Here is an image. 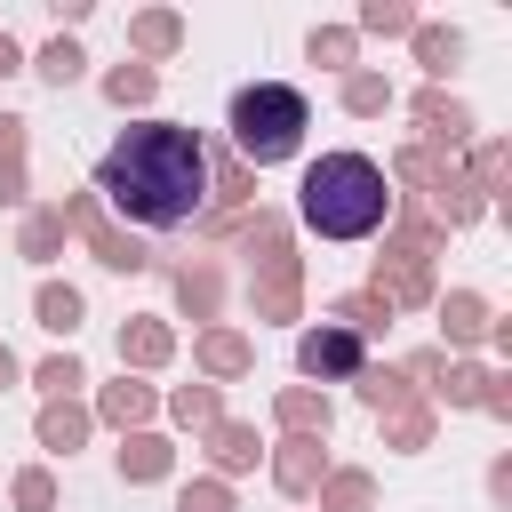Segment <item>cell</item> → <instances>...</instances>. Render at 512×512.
Segmentation results:
<instances>
[{"label":"cell","instance_id":"1","mask_svg":"<svg viewBox=\"0 0 512 512\" xmlns=\"http://www.w3.org/2000/svg\"><path fill=\"white\" fill-rule=\"evenodd\" d=\"M96 192L136 224H184L208 192V144L176 120H136L96 160Z\"/></svg>","mask_w":512,"mask_h":512},{"label":"cell","instance_id":"2","mask_svg":"<svg viewBox=\"0 0 512 512\" xmlns=\"http://www.w3.org/2000/svg\"><path fill=\"white\" fill-rule=\"evenodd\" d=\"M296 208H304V224L320 240H368L392 216V184H384V168L368 152H320L304 168V200Z\"/></svg>","mask_w":512,"mask_h":512},{"label":"cell","instance_id":"3","mask_svg":"<svg viewBox=\"0 0 512 512\" xmlns=\"http://www.w3.org/2000/svg\"><path fill=\"white\" fill-rule=\"evenodd\" d=\"M296 144H304V96H296V88L256 80V88L232 96V152H240V160L272 168V160H288Z\"/></svg>","mask_w":512,"mask_h":512},{"label":"cell","instance_id":"4","mask_svg":"<svg viewBox=\"0 0 512 512\" xmlns=\"http://www.w3.org/2000/svg\"><path fill=\"white\" fill-rule=\"evenodd\" d=\"M72 216H80V232H88V248H96V264H112V272H144V248L136 240H120L88 200H72Z\"/></svg>","mask_w":512,"mask_h":512},{"label":"cell","instance_id":"5","mask_svg":"<svg viewBox=\"0 0 512 512\" xmlns=\"http://www.w3.org/2000/svg\"><path fill=\"white\" fill-rule=\"evenodd\" d=\"M376 288H384V304H392V296H400V304H408V296H424V288H432V264H424V248H400L392 264H376Z\"/></svg>","mask_w":512,"mask_h":512},{"label":"cell","instance_id":"6","mask_svg":"<svg viewBox=\"0 0 512 512\" xmlns=\"http://www.w3.org/2000/svg\"><path fill=\"white\" fill-rule=\"evenodd\" d=\"M312 376H344V368H360V344L344 336V328H320V336H304V352H296Z\"/></svg>","mask_w":512,"mask_h":512},{"label":"cell","instance_id":"7","mask_svg":"<svg viewBox=\"0 0 512 512\" xmlns=\"http://www.w3.org/2000/svg\"><path fill=\"white\" fill-rule=\"evenodd\" d=\"M416 120H424L440 144H464V136H472V112H464V104H448V96H424V104H416Z\"/></svg>","mask_w":512,"mask_h":512},{"label":"cell","instance_id":"8","mask_svg":"<svg viewBox=\"0 0 512 512\" xmlns=\"http://www.w3.org/2000/svg\"><path fill=\"white\" fill-rule=\"evenodd\" d=\"M0 200H24V120H0Z\"/></svg>","mask_w":512,"mask_h":512},{"label":"cell","instance_id":"9","mask_svg":"<svg viewBox=\"0 0 512 512\" xmlns=\"http://www.w3.org/2000/svg\"><path fill=\"white\" fill-rule=\"evenodd\" d=\"M440 320H448V336H456V344L488 336V304H480V296H448V304H440Z\"/></svg>","mask_w":512,"mask_h":512},{"label":"cell","instance_id":"10","mask_svg":"<svg viewBox=\"0 0 512 512\" xmlns=\"http://www.w3.org/2000/svg\"><path fill=\"white\" fill-rule=\"evenodd\" d=\"M120 472H128V480H160V472H168V440H152V432L128 440V448H120Z\"/></svg>","mask_w":512,"mask_h":512},{"label":"cell","instance_id":"11","mask_svg":"<svg viewBox=\"0 0 512 512\" xmlns=\"http://www.w3.org/2000/svg\"><path fill=\"white\" fill-rule=\"evenodd\" d=\"M40 328H56V336H72V328H80V296L48 280V288H40Z\"/></svg>","mask_w":512,"mask_h":512},{"label":"cell","instance_id":"12","mask_svg":"<svg viewBox=\"0 0 512 512\" xmlns=\"http://www.w3.org/2000/svg\"><path fill=\"white\" fill-rule=\"evenodd\" d=\"M120 360H168V328H152V320H136V328H120Z\"/></svg>","mask_w":512,"mask_h":512},{"label":"cell","instance_id":"13","mask_svg":"<svg viewBox=\"0 0 512 512\" xmlns=\"http://www.w3.org/2000/svg\"><path fill=\"white\" fill-rule=\"evenodd\" d=\"M456 48H464V40H456V32H440V24H424V32H416V56H424V72H448V64H456Z\"/></svg>","mask_w":512,"mask_h":512},{"label":"cell","instance_id":"14","mask_svg":"<svg viewBox=\"0 0 512 512\" xmlns=\"http://www.w3.org/2000/svg\"><path fill=\"white\" fill-rule=\"evenodd\" d=\"M80 432H88L80 408H48V416H40V440H48V448H80Z\"/></svg>","mask_w":512,"mask_h":512},{"label":"cell","instance_id":"15","mask_svg":"<svg viewBox=\"0 0 512 512\" xmlns=\"http://www.w3.org/2000/svg\"><path fill=\"white\" fill-rule=\"evenodd\" d=\"M360 24H368V32H416V8H400V0H368Z\"/></svg>","mask_w":512,"mask_h":512},{"label":"cell","instance_id":"16","mask_svg":"<svg viewBox=\"0 0 512 512\" xmlns=\"http://www.w3.org/2000/svg\"><path fill=\"white\" fill-rule=\"evenodd\" d=\"M104 96H112V104H144V96H152V72H144V64H120V72L104 80Z\"/></svg>","mask_w":512,"mask_h":512},{"label":"cell","instance_id":"17","mask_svg":"<svg viewBox=\"0 0 512 512\" xmlns=\"http://www.w3.org/2000/svg\"><path fill=\"white\" fill-rule=\"evenodd\" d=\"M344 104H352V112H384V104H392V88H384L376 72H352V80H344Z\"/></svg>","mask_w":512,"mask_h":512},{"label":"cell","instance_id":"18","mask_svg":"<svg viewBox=\"0 0 512 512\" xmlns=\"http://www.w3.org/2000/svg\"><path fill=\"white\" fill-rule=\"evenodd\" d=\"M56 240H64V208H40V216L24 224V256H48Z\"/></svg>","mask_w":512,"mask_h":512},{"label":"cell","instance_id":"19","mask_svg":"<svg viewBox=\"0 0 512 512\" xmlns=\"http://www.w3.org/2000/svg\"><path fill=\"white\" fill-rule=\"evenodd\" d=\"M40 72H48L56 88H64V80H80V48H72V40H48V48H40Z\"/></svg>","mask_w":512,"mask_h":512},{"label":"cell","instance_id":"20","mask_svg":"<svg viewBox=\"0 0 512 512\" xmlns=\"http://www.w3.org/2000/svg\"><path fill=\"white\" fill-rule=\"evenodd\" d=\"M200 360H208L216 376H232V368H248V344H240V336H208V344H200Z\"/></svg>","mask_w":512,"mask_h":512},{"label":"cell","instance_id":"21","mask_svg":"<svg viewBox=\"0 0 512 512\" xmlns=\"http://www.w3.org/2000/svg\"><path fill=\"white\" fill-rule=\"evenodd\" d=\"M144 408H152L144 384H112V392H104V416H112V424H128V416H144Z\"/></svg>","mask_w":512,"mask_h":512},{"label":"cell","instance_id":"22","mask_svg":"<svg viewBox=\"0 0 512 512\" xmlns=\"http://www.w3.org/2000/svg\"><path fill=\"white\" fill-rule=\"evenodd\" d=\"M312 472H320L312 440H288V456H280V480H288V488H312Z\"/></svg>","mask_w":512,"mask_h":512},{"label":"cell","instance_id":"23","mask_svg":"<svg viewBox=\"0 0 512 512\" xmlns=\"http://www.w3.org/2000/svg\"><path fill=\"white\" fill-rule=\"evenodd\" d=\"M216 464H232V472H240V464H256V440H248L240 424H224V432H216Z\"/></svg>","mask_w":512,"mask_h":512},{"label":"cell","instance_id":"24","mask_svg":"<svg viewBox=\"0 0 512 512\" xmlns=\"http://www.w3.org/2000/svg\"><path fill=\"white\" fill-rule=\"evenodd\" d=\"M280 416H288V424H320V432H328V400H312V392H288V400H280Z\"/></svg>","mask_w":512,"mask_h":512},{"label":"cell","instance_id":"25","mask_svg":"<svg viewBox=\"0 0 512 512\" xmlns=\"http://www.w3.org/2000/svg\"><path fill=\"white\" fill-rule=\"evenodd\" d=\"M328 512H368V480H360V472H344V480L328 488Z\"/></svg>","mask_w":512,"mask_h":512},{"label":"cell","instance_id":"26","mask_svg":"<svg viewBox=\"0 0 512 512\" xmlns=\"http://www.w3.org/2000/svg\"><path fill=\"white\" fill-rule=\"evenodd\" d=\"M176 32H184L176 16H136V40H144V48H176Z\"/></svg>","mask_w":512,"mask_h":512},{"label":"cell","instance_id":"27","mask_svg":"<svg viewBox=\"0 0 512 512\" xmlns=\"http://www.w3.org/2000/svg\"><path fill=\"white\" fill-rule=\"evenodd\" d=\"M16 504H24V512H48V504H56L48 472H24V480H16Z\"/></svg>","mask_w":512,"mask_h":512},{"label":"cell","instance_id":"28","mask_svg":"<svg viewBox=\"0 0 512 512\" xmlns=\"http://www.w3.org/2000/svg\"><path fill=\"white\" fill-rule=\"evenodd\" d=\"M176 288H184V304H192V312H208V304H216V272H184Z\"/></svg>","mask_w":512,"mask_h":512},{"label":"cell","instance_id":"29","mask_svg":"<svg viewBox=\"0 0 512 512\" xmlns=\"http://www.w3.org/2000/svg\"><path fill=\"white\" fill-rule=\"evenodd\" d=\"M312 56H320V64H344V56H352V32H312Z\"/></svg>","mask_w":512,"mask_h":512},{"label":"cell","instance_id":"30","mask_svg":"<svg viewBox=\"0 0 512 512\" xmlns=\"http://www.w3.org/2000/svg\"><path fill=\"white\" fill-rule=\"evenodd\" d=\"M216 192H224V200H248V168H240V160H216Z\"/></svg>","mask_w":512,"mask_h":512},{"label":"cell","instance_id":"31","mask_svg":"<svg viewBox=\"0 0 512 512\" xmlns=\"http://www.w3.org/2000/svg\"><path fill=\"white\" fill-rule=\"evenodd\" d=\"M176 512H232V496H224V488H184Z\"/></svg>","mask_w":512,"mask_h":512},{"label":"cell","instance_id":"32","mask_svg":"<svg viewBox=\"0 0 512 512\" xmlns=\"http://www.w3.org/2000/svg\"><path fill=\"white\" fill-rule=\"evenodd\" d=\"M176 416H184V424H208L216 400H208V392H176Z\"/></svg>","mask_w":512,"mask_h":512},{"label":"cell","instance_id":"33","mask_svg":"<svg viewBox=\"0 0 512 512\" xmlns=\"http://www.w3.org/2000/svg\"><path fill=\"white\" fill-rule=\"evenodd\" d=\"M40 384H48V392H72V384H80V368H72V360H48V368H40Z\"/></svg>","mask_w":512,"mask_h":512},{"label":"cell","instance_id":"34","mask_svg":"<svg viewBox=\"0 0 512 512\" xmlns=\"http://www.w3.org/2000/svg\"><path fill=\"white\" fill-rule=\"evenodd\" d=\"M0 72H16V48H8V32H0Z\"/></svg>","mask_w":512,"mask_h":512},{"label":"cell","instance_id":"35","mask_svg":"<svg viewBox=\"0 0 512 512\" xmlns=\"http://www.w3.org/2000/svg\"><path fill=\"white\" fill-rule=\"evenodd\" d=\"M8 376H16V360H8V344H0V384H8Z\"/></svg>","mask_w":512,"mask_h":512}]
</instances>
